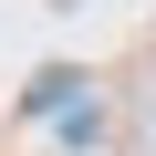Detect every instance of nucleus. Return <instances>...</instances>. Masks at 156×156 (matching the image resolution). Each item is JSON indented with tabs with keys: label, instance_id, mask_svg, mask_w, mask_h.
Returning a JSON list of instances; mask_svg holds the SVG:
<instances>
[]
</instances>
